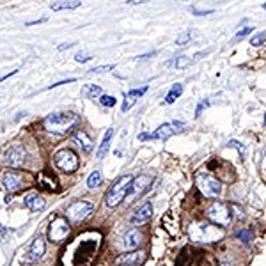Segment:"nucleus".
<instances>
[{"instance_id": "obj_4", "label": "nucleus", "mask_w": 266, "mask_h": 266, "mask_svg": "<svg viewBox=\"0 0 266 266\" xmlns=\"http://www.w3.org/2000/svg\"><path fill=\"white\" fill-rule=\"evenodd\" d=\"M195 185L200 190V194L204 197H209V199H217L218 195L222 194V183L218 179H215L209 174L199 172L195 176Z\"/></svg>"}, {"instance_id": "obj_40", "label": "nucleus", "mask_w": 266, "mask_h": 266, "mask_svg": "<svg viewBox=\"0 0 266 266\" xmlns=\"http://www.w3.org/2000/svg\"><path fill=\"white\" fill-rule=\"evenodd\" d=\"M71 46H75V43H66V44H61V46H59V50H67V48H71Z\"/></svg>"}, {"instance_id": "obj_7", "label": "nucleus", "mask_w": 266, "mask_h": 266, "mask_svg": "<svg viewBox=\"0 0 266 266\" xmlns=\"http://www.w3.org/2000/svg\"><path fill=\"white\" fill-rule=\"evenodd\" d=\"M94 206L87 200H76V202L69 204L66 209V218L69 222H82L93 213Z\"/></svg>"}, {"instance_id": "obj_12", "label": "nucleus", "mask_w": 266, "mask_h": 266, "mask_svg": "<svg viewBox=\"0 0 266 266\" xmlns=\"http://www.w3.org/2000/svg\"><path fill=\"white\" fill-rule=\"evenodd\" d=\"M144 259H146V252H135L133 250L130 254H121L115 259V263H117V266H140Z\"/></svg>"}, {"instance_id": "obj_6", "label": "nucleus", "mask_w": 266, "mask_h": 266, "mask_svg": "<svg viewBox=\"0 0 266 266\" xmlns=\"http://www.w3.org/2000/svg\"><path fill=\"white\" fill-rule=\"evenodd\" d=\"M183 126H185V124L177 123V121H174V123H165L162 124L155 133H142L138 138H140V140H147V138H149V140H165V138L172 137V135L181 132Z\"/></svg>"}, {"instance_id": "obj_37", "label": "nucleus", "mask_w": 266, "mask_h": 266, "mask_svg": "<svg viewBox=\"0 0 266 266\" xmlns=\"http://www.w3.org/2000/svg\"><path fill=\"white\" fill-rule=\"evenodd\" d=\"M204 106H208V103H206V101H202V103H200L199 106H197V110H195V117H199V115H200V112H202V108H204Z\"/></svg>"}, {"instance_id": "obj_41", "label": "nucleus", "mask_w": 266, "mask_h": 266, "mask_svg": "<svg viewBox=\"0 0 266 266\" xmlns=\"http://www.w3.org/2000/svg\"><path fill=\"white\" fill-rule=\"evenodd\" d=\"M142 2H147V0H128V4H142Z\"/></svg>"}, {"instance_id": "obj_11", "label": "nucleus", "mask_w": 266, "mask_h": 266, "mask_svg": "<svg viewBox=\"0 0 266 266\" xmlns=\"http://www.w3.org/2000/svg\"><path fill=\"white\" fill-rule=\"evenodd\" d=\"M69 224H67V220H64L62 217L55 218V220L50 224L48 227V238L50 241H55V243H59V241H62V239L66 238L67 234H69Z\"/></svg>"}, {"instance_id": "obj_29", "label": "nucleus", "mask_w": 266, "mask_h": 266, "mask_svg": "<svg viewBox=\"0 0 266 266\" xmlns=\"http://www.w3.org/2000/svg\"><path fill=\"white\" fill-rule=\"evenodd\" d=\"M263 43H265V32L254 35L252 39H250V44H252V46H261Z\"/></svg>"}, {"instance_id": "obj_14", "label": "nucleus", "mask_w": 266, "mask_h": 266, "mask_svg": "<svg viewBox=\"0 0 266 266\" xmlns=\"http://www.w3.org/2000/svg\"><path fill=\"white\" fill-rule=\"evenodd\" d=\"M2 185L5 186L7 192H16L23 186V179L22 176L16 172H5L4 176H2Z\"/></svg>"}, {"instance_id": "obj_20", "label": "nucleus", "mask_w": 266, "mask_h": 266, "mask_svg": "<svg viewBox=\"0 0 266 266\" xmlns=\"http://www.w3.org/2000/svg\"><path fill=\"white\" fill-rule=\"evenodd\" d=\"M82 5L80 0H57L52 4V11H66V9H76Z\"/></svg>"}, {"instance_id": "obj_24", "label": "nucleus", "mask_w": 266, "mask_h": 266, "mask_svg": "<svg viewBox=\"0 0 266 266\" xmlns=\"http://www.w3.org/2000/svg\"><path fill=\"white\" fill-rule=\"evenodd\" d=\"M192 64V59L188 57V55H179V57L176 59V67L177 69H185V67H188Z\"/></svg>"}, {"instance_id": "obj_1", "label": "nucleus", "mask_w": 266, "mask_h": 266, "mask_svg": "<svg viewBox=\"0 0 266 266\" xmlns=\"http://www.w3.org/2000/svg\"><path fill=\"white\" fill-rule=\"evenodd\" d=\"M43 124L46 132L55 135H67L80 124V117L73 112H59V114H50L43 121Z\"/></svg>"}, {"instance_id": "obj_10", "label": "nucleus", "mask_w": 266, "mask_h": 266, "mask_svg": "<svg viewBox=\"0 0 266 266\" xmlns=\"http://www.w3.org/2000/svg\"><path fill=\"white\" fill-rule=\"evenodd\" d=\"M27 153L22 144H13L4 151V162L9 167H22L25 164Z\"/></svg>"}, {"instance_id": "obj_25", "label": "nucleus", "mask_w": 266, "mask_h": 266, "mask_svg": "<svg viewBox=\"0 0 266 266\" xmlns=\"http://www.w3.org/2000/svg\"><path fill=\"white\" fill-rule=\"evenodd\" d=\"M236 238L243 239L245 243H250V241L254 239V234H252V231L245 229V231H238V233H236Z\"/></svg>"}, {"instance_id": "obj_23", "label": "nucleus", "mask_w": 266, "mask_h": 266, "mask_svg": "<svg viewBox=\"0 0 266 266\" xmlns=\"http://www.w3.org/2000/svg\"><path fill=\"white\" fill-rule=\"evenodd\" d=\"M195 37V31H186L183 34L177 35L176 39V46H186L188 43H192V39Z\"/></svg>"}, {"instance_id": "obj_16", "label": "nucleus", "mask_w": 266, "mask_h": 266, "mask_svg": "<svg viewBox=\"0 0 266 266\" xmlns=\"http://www.w3.org/2000/svg\"><path fill=\"white\" fill-rule=\"evenodd\" d=\"M44 252H46V241H44L43 236H37L31 245L29 257H31L32 261H37V259H41V257L44 256Z\"/></svg>"}, {"instance_id": "obj_35", "label": "nucleus", "mask_w": 266, "mask_h": 266, "mask_svg": "<svg viewBox=\"0 0 266 266\" xmlns=\"http://www.w3.org/2000/svg\"><path fill=\"white\" fill-rule=\"evenodd\" d=\"M71 82H75V78H66V80H64V82H57V84L50 85L48 89H55V87H59V85H64V84H71Z\"/></svg>"}, {"instance_id": "obj_38", "label": "nucleus", "mask_w": 266, "mask_h": 266, "mask_svg": "<svg viewBox=\"0 0 266 266\" xmlns=\"http://www.w3.org/2000/svg\"><path fill=\"white\" fill-rule=\"evenodd\" d=\"M46 22V18H41V20H35V22H27V27L31 25H39V23H44Z\"/></svg>"}, {"instance_id": "obj_3", "label": "nucleus", "mask_w": 266, "mask_h": 266, "mask_svg": "<svg viewBox=\"0 0 266 266\" xmlns=\"http://www.w3.org/2000/svg\"><path fill=\"white\" fill-rule=\"evenodd\" d=\"M132 179H133V176L126 174V176H121L119 179L110 186V190L106 192V195H105V204L108 208H115L117 204H121V200L126 197V192H128Z\"/></svg>"}, {"instance_id": "obj_42", "label": "nucleus", "mask_w": 266, "mask_h": 266, "mask_svg": "<svg viewBox=\"0 0 266 266\" xmlns=\"http://www.w3.org/2000/svg\"><path fill=\"white\" fill-rule=\"evenodd\" d=\"M222 266H231V265H227V263H226V265H222Z\"/></svg>"}, {"instance_id": "obj_18", "label": "nucleus", "mask_w": 266, "mask_h": 266, "mask_svg": "<svg viewBox=\"0 0 266 266\" xmlns=\"http://www.w3.org/2000/svg\"><path fill=\"white\" fill-rule=\"evenodd\" d=\"M73 138H75L76 146L82 147V151H84V153H91V151H93V140H91V137H89L85 132L78 130V132L73 135Z\"/></svg>"}, {"instance_id": "obj_22", "label": "nucleus", "mask_w": 266, "mask_h": 266, "mask_svg": "<svg viewBox=\"0 0 266 266\" xmlns=\"http://www.w3.org/2000/svg\"><path fill=\"white\" fill-rule=\"evenodd\" d=\"M181 93H183V85L176 84L172 89H170V93L165 96V103H167V105H172V103L177 100V96H181Z\"/></svg>"}, {"instance_id": "obj_9", "label": "nucleus", "mask_w": 266, "mask_h": 266, "mask_svg": "<svg viewBox=\"0 0 266 266\" xmlns=\"http://www.w3.org/2000/svg\"><path fill=\"white\" fill-rule=\"evenodd\" d=\"M151 181H153V179H151L149 176H146V174H140V176L133 177L124 199L128 200V202H132V200H137L138 197H140V195L147 190V186H149Z\"/></svg>"}, {"instance_id": "obj_34", "label": "nucleus", "mask_w": 266, "mask_h": 266, "mask_svg": "<svg viewBox=\"0 0 266 266\" xmlns=\"http://www.w3.org/2000/svg\"><path fill=\"white\" fill-rule=\"evenodd\" d=\"M192 13L197 14V16H204V14H211L213 9H206V11H199L197 7H192Z\"/></svg>"}, {"instance_id": "obj_27", "label": "nucleus", "mask_w": 266, "mask_h": 266, "mask_svg": "<svg viewBox=\"0 0 266 266\" xmlns=\"http://www.w3.org/2000/svg\"><path fill=\"white\" fill-rule=\"evenodd\" d=\"M254 31V27H243L241 31H238L236 32V35H234V39L233 41H238V39H241V37H245V35H248L250 32Z\"/></svg>"}, {"instance_id": "obj_19", "label": "nucleus", "mask_w": 266, "mask_h": 266, "mask_svg": "<svg viewBox=\"0 0 266 266\" xmlns=\"http://www.w3.org/2000/svg\"><path fill=\"white\" fill-rule=\"evenodd\" d=\"M112 135H114V130H106V133L103 135V140L98 147V160H103L105 155L108 153V147H110V140H112Z\"/></svg>"}, {"instance_id": "obj_17", "label": "nucleus", "mask_w": 266, "mask_h": 266, "mask_svg": "<svg viewBox=\"0 0 266 266\" xmlns=\"http://www.w3.org/2000/svg\"><path fill=\"white\" fill-rule=\"evenodd\" d=\"M25 206L31 209V211H41V209H44V206H46V200H44L39 194H29L25 197Z\"/></svg>"}, {"instance_id": "obj_21", "label": "nucleus", "mask_w": 266, "mask_h": 266, "mask_svg": "<svg viewBox=\"0 0 266 266\" xmlns=\"http://www.w3.org/2000/svg\"><path fill=\"white\" fill-rule=\"evenodd\" d=\"M101 179H103L101 172H100V170H93L87 177V186L91 190H94V188H98V186L101 185Z\"/></svg>"}, {"instance_id": "obj_5", "label": "nucleus", "mask_w": 266, "mask_h": 266, "mask_svg": "<svg viewBox=\"0 0 266 266\" xmlns=\"http://www.w3.org/2000/svg\"><path fill=\"white\" fill-rule=\"evenodd\" d=\"M206 215H208V218L213 222V224H217V226H222L226 227L231 224V211L229 208H227V204L224 202H213L208 206V209H206Z\"/></svg>"}, {"instance_id": "obj_15", "label": "nucleus", "mask_w": 266, "mask_h": 266, "mask_svg": "<svg viewBox=\"0 0 266 266\" xmlns=\"http://www.w3.org/2000/svg\"><path fill=\"white\" fill-rule=\"evenodd\" d=\"M142 243V233L138 229H132L126 233V236H124V250H135V248H138Z\"/></svg>"}, {"instance_id": "obj_26", "label": "nucleus", "mask_w": 266, "mask_h": 266, "mask_svg": "<svg viewBox=\"0 0 266 266\" xmlns=\"http://www.w3.org/2000/svg\"><path fill=\"white\" fill-rule=\"evenodd\" d=\"M100 101H101L103 106H114L115 103H117V100H115L114 96H106V94H103V96L100 98Z\"/></svg>"}, {"instance_id": "obj_13", "label": "nucleus", "mask_w": 266, "mask_h": 266, "mask_svg": "<svg viewBox=\"0 0 266 266\" xmlns=\"http://www.w3.org/2000/svg\"><path fill=\"white\" fill-rule=\"evenodd\" d=\"M151 215H153V204L146 202L130 217V222H132L133 226H142V224H146V222L149 220Z\"/></svg>"}, {"instance_id": "obj_32", "label": "nucleus", "mask_w": 266, "mask_h": 266, "mask_svg": "<svg viewBox=\"0 0 266 266\" xmlns=\"http://www.w3.org/2000/svg\"><path fill=\"white\" fill-rule=\"evenodd\" d=\"M93 55H89V53H78V55H75V61L76 62H82V64H84V62H89V61H93Z\"/></svg>"}, {"instance_id": "obj_33", "label": "nucleus", "mask_w": 266, "mask_h": 266, "mask_svg": "<svg viewBox=\"0 0 266 266\" xmlns=\"http://www.w3.org/2000/svg\"><path fill=\"white\" fill-rule=\"evenodd\" d=\"M114 69V64H108V66H98V67H93L91 73H103V71H110Z\"/></svg>"}, {"instance_id": "obj_30", "label": "nucleus", "mask_w": 266, "mask_h": 266, "mask_svg": "<svg viewBox=\"0 0 266 266\" xmlns=\"http://www.w3.org/2000/svg\"><path fill=\"white\" fill-rule=\"evenodd\" d=\"M135 101H137L135 98H132V96H130V94H126V96H124V101H123V112L130 110V106H132Z\"/></svg>"}, {"instance_id": "obj_28", "label": "nucleus", "mask_w": 266, "mask_h": 266, "mask_svg": "<svg viewBox=\"0 0 266 266\" xmlns=\"http://www.w3.org/2000/svg\"><path fill=\"white\" fill-rule=\"evenodd\" d=\"M85 94H87V96H91V98L100 96V94H101V89L98 87V85H91V87L85 89Z\"/></svg>"}, {"instance_id": "obj_31", "label": "nucleus", "mask_w": 266, "mask_h": 266, "mask_svg": "<svg viewBox=\"0 0 266 266\" xmlns=\"http://www.w3.org/2000/svg\"><path fill=\"white\" fill-rule=\"evenodd\" d=\"M146 91H147V85H144V87H140V89H133V91H130L128 94L132 98H135V100H137V98H140L142 94L146 93Z\"/></svg>"}, {"instance_id": "obj_8", "label": "nucleus", "mask_w": 266, "mask_h": 266, "mask_svg": "<svg viewBox=\"0 0 266 266\" xmlns=\"http://www.w3.org/2000/svg\"><path fill=\"white\" fill-rule=\"evenodd\" d=\"M53 162L57 165V168L64 170V172H75L78 168V156L71 149H62L57 155L53 156Z\"/></svg>"}, {"instance_id": "obj_2", "label": "nucleus", "mask_w": 266, "mask_h": 266, "mask_svg": "<svg viewBox=\"0 0 266 266\" xmlns=\"http://www.w3.org/2000/svg\"><path fill=\"white\" fill-rule=\"evenodd\" d=\"M192 241H197V243H217L224 238V231L217 226H211V224H194L188 231Z\"/></svg>"}, {"instance_id": "obj_36", "label": "nucleus", "mask_w": 266, "mask_h": 266, "mask_svg": "<svg viewBox=\"0 0 266 266\" xmlns=\"http://www.w3.org/2000/svg\"><path fill=\"white\" fill-rule=\"evenodd\" d=\"M5 234H7V229H5L2 224H0V243L4 241V238H5Z\"/></svg>"}, {"instance_id": "obj_39", "label": "nucleus", "mask_w": 266, "mask_h": 266, "mask_svg": "<svg viewBox=\"0 0 266 266\" xmlns=\"http://www.w3.org/2000/svg\"><path fill=\"white\" fill-rule=\"evenodd\" d=\"M18 71H20V69H13V71H11V73H7V75H5V76H2V78H0V82H4V80H7V78H9V76H13V75H16Z\"/></svg>"}]
</instances>
